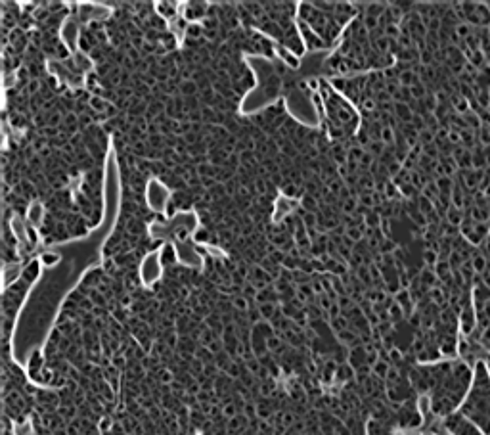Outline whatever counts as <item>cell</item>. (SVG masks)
I'll list each match as a JSON object with an SVG mask.
<instances>
[{
    "instance_id": "obj_4",
    "label": "cell",
    "mask_w": 490,
    "mask_h": 435,
    "mask_svg": "<svg viewBox=\"0 0 490 435\" xmlns=\"http://www.w3.org/2000/svg\"><path fill=\"white\" fill-rule=\"evenodd\" d=\"M375 374H377V376H381V378H383V376L387 374V364L377 363V366H375Z\"/></svg>"
},
{
    "instance_id": "obj_1",
    "label": "cell",
    "mask_w": 490,
    "mask_h": 435,
    "mask_svg": "<svg viewBox=\"0 0 490 435\" xmlns=\"http://www.w3.org/2000/svg\"><path fill=\"white\" fill-rule=\"evenodd\" d=\"M464 414L477 420L484 427L486 435H490V381L482 370V366H479L475 388L467 399V403L464 404Z\"/></svg>"
},
{
    "instance_id": "obj_3",
    "label": "cell",
    "mask_w": 490,
    "mask_h": 435,
    "mask_svg": "<svg viewBox=\"0 0 490 435\" xmlns=\"http://www.w3.org/2000/svg\"><path fill=\"white\" fill-rule=\"evenodd\" d=\"M180 90L184 92V94H192V92L196 90V85H194V83H190V81H188V83H182Z\"/></svg>"
},
{
    "instance_id": "obj_2",
    "label": "cell",
    "mask_w": 490,
    "mask_h": 435,
    "mask_svg": "<svg viewBox=\"0 0 490 435\" xmlns=\"http://www.w3.org/2000/svg\"><path fill=\"white\" fill-rule=\"evenodd\" d=\"M446 427L450 429L454 435H479L469 422L464 416H450L446 420Z\"/></svg>"
}]
</instances>
